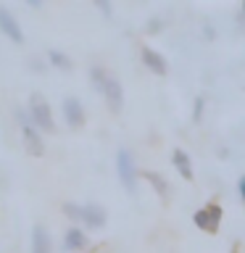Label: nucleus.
<instances>
[{
	"instance_id": "nucleus-1",
	"label": "nucleus",
	"mask_w": 245,
	"mask_h": 253,
	"mask_svg": "<svg viewBox=\"0 0 245 253\" xmlns=\"http://www.w3.org/2000/svg\"><path fill=\"white\" fill-rule=\"evenodd\" d=\"M90 79H92L95 90H98L103 98H106L108 108L114 111V114H119V111H122V106H124V90H122V84H119V79L111 77L103 66H92V69H90Z\"/></svg>"
},
{
	"instance_id": "nucleus-2",
	"label": "nucleus",
	"mask_w": 245,
	"mask_h": 253,
	"mask_svg": "<svg viewBox=\"0 0 245 253\" xmlns=\"http://www.w3.org/2000/svg\"><path fill=\"white\" fill-rule=\"evenodd\" d=\"M13 114H16V122H19V126H21V137H24V145H27L29 156H35V158L45 156V142H42V134H40V129L35 126V122H32L29 111L16 108Z\"/></svg>"
},
{
	"instance_id": "nucleus-3",
	"label": "nucleus",
	"mask_w": 245,
	"mask_h": 253,
	"mask_svg": "<svg viewBox=\"0 0 245 253\" xmlns=\"http://www.w3.org/2000/svg\"><path fill=\"white\" fill-rule=\"evenodd\" d=\"M116 174H119V182L122 187L126 190L129 195L137 193V179H140V171L134 166V158L126 148H119L116 150Z\"/></svg>"
},
{
	"instance_id": "nucleus-4",
	"label": "nucleus",
	"mask_w": 245,
	"mask_h": 253,
	"mask_svg": "<svg viewBox=\"0 0 245 253\" xmlns=\"http://www.w3.org/2000/svg\"><path fill=\"white\" fill-rule=\"evenodd\" d=\"M29 116H32V122H35V126L40 132H47V134H55V119H53V111L50 106H47V100L42 98L40 92H35L29 98Z\"/></svg>"
},
{
	"instance_id": "nucleus-5",
	"label": "nucleus",
	"mask_w": 245,
	"mask_h": 253,
	"mask_svg": "<svg viewBox=\"0 0 245 253\" xmlns=\"http://www.w3.org/2000/svg\"><path fill=\"white\" fill-rule=\"evenodd\" d=\"M221 216H224V211H221V206L219 203H205L203 209H198L193 213V224L201 229V232H219V227H221Z\"/></svg>"
},
{
	"instance_id": "nucleus-6",
	"label": "nucleus",
	"mask_w": 245,
	"mask_h": 253,
	"mask_svg": "<svg viewBox=\"0 0 245 253\" xmlns=\"http://www.w3.org/2000/svg\"><path fill=\"white\" fill-rule=\"evenodd\" d=\"M0 32L11 40L13 45H21L24 42V29H21V24L16 21V16L8 11L5 5H0Z\"/></svg>"
},
{
	"instance_id": "nucleus-7",
	"label": "nucleus",
	"mask_w": 245,
	"mask_h": 253,
	"mask_svg": "<svg viewBox=\"0 0 245 253\" xmlns=\"http://www.w3.org/2000/svg\"><path fill=\"white\" fill-rule=\"evenodd\" d=\"M61 111H63V122H66L71 129H79V126L84 124V106L79 98H63Z\"/></svg>"
},
{
	"instance_id": "nucleus-8",
	"label": "nucleus",
	"mask_w": 245,
	"mask_h": 253,
	"mask_svg": "<svg viewBox=\"0 0 245 253\" xmlns=\"http://www.w3.org/2000/svg\"><path fill=\"white\" fill-rule=\"evenodd\" d=\"M106 221H108V213L103 206L98 203H84L82 206V224L84 229H100V227H106Z\"/></svg>"
},
{
	"instance_id": "nucleus-9",
	"label": "nucleus",
	"mask_w": 245,
	"mask_h": 253,
	"mask_svg": "<svg viewBox=\"0 0 245 253\" xmlns=\"http://www.w3.org/2000/svg\"><path fill=\"white\" fill-rule=\"evenodd\" d=\"M140 58H142V63H145V69L153 71L156 77H166V74H169V63H166V58L158 50H153V47L145 45L140 50Z\"/></svg>"
},
{
	"instance_id": "nucleus-10",
	"label": "nucleus",
	"mask_w": 245,
	"mask_h": 253,
	"mask_svg": "<svg viewBox=\"0 0 245 253\" xmlns=\"http://www.w3.org/2000/svg\"><path fill=\"white\" fill-rule=\"evenodd\" d=\"M87 245H90V237H87V232L82 227H69L63 229V251L69 253H77V251H84Z\"/></svg>"
},
{
	"instance_id": "nucleus-11",
	"label": "nucleus",
	"mask_w": 245,
	"mask_h": 253,
	"mask_svg": "<svg viewBox=\"0 0 245 253\" xmlns=\"http://www.w3.org/2000/svg\"><path fill=\"white\" fill-rule=\"evenodd\" d=\"M29 248H32V253H53L50 235H47V229H45V227H40V224L32 227V235H29Z\"/></svg>"
},
{
	"instance_id": "nucleus-12",
	"label": "nucleus",
	"mask_w": 245,
	"mask_h": 253,
	"mask_svg": "<svg viewBox=\"0 0 245 253\" xmlns=\"http://www.w3.org/2000/svg\"><path fill=\"white\" fill-rule=\"evenodd\" d=\"M171 164H174V169L179 171L182 179H190V182H193V177H195L193 161H190V156H187L182 148H174V150H171Z\"/></svg>"
},
{
	"instance_id": "nucleus-13",
	"label": "nucleus",
	"mask_w": 245,
	"mask_h": 253,
	"mask_svg": "<svg viewBox=\"0 0 245 253\" xmlns=\"http://www.w3.org/2000/svg\"><path fill=\"white\" fill-rule=\"evenodd\" d=\"M142 177H145V179L150 182V185H153V190H156V193L161 195V198L169 195V190H171V187H169V182H166L158 171H142Z\"/></svg>"
},
{
	"instance_id": "nucleus-14",
	"label": "nucleus",
	"mask_w": 245,
	"mask_h": 253,
	"mask_svg": "<svg viewBox=\"0 0 245 253\" xmlns=\"http://www.w3.org/2000/svg\"><path fill=\"white\" fill-rule=\"evenodd\" d=\"M47 63H50V66H55V69H63V71H69L71 69V58L66 53H61V50H47Z\"/></svg>"
},
{
	"instance_id": "nucleus-15",
	"label": "nucleus",
	"mask_w": 245,
	"mask_h": 253,
	"mask_svg": "<svg viewBox=\"0 0 245 253\" xmlns=\"http://www.w3.org/2000/svg\"><path fill=\"white\" fill-rule=\"evenodd\" d=\"M61 211H63V216L71 219V221H82V206H79V203H71V201H66Z\"/></svg>"
},
{
	"instance_id": "nucleus-16",
	"label": "nucleus",
	"mask_w": 245,
	"mask_h": 253,
	"mask_svg": "<svg viewBox=\"0 0 245 253\" xmlns=\"http://www.w3.org/2000/svg\"><path fill=\"white\" fill-rule=\"evenodd\" d=\"M203 108H205V98H203V95H198V98H195V106H193V122H201Z\"/></svg>"
},
{
	"instance_id": "nucleus-17",
	"label": "nucleus",
	"mask_w": 245,
	"mask_h": 253,
	"mask_svg": "<svg viewBox=\"0 0 245 253\" xmlns=\"http://www.w3.org/2000/svg\"><path fill=\"white\" fill-rule=\"evenodd\" d=\"M163 29V21L161 19H150L148 24H145V32L148 35H156V32H161Z\"/></svg>"
},
{
	"instance_id": "nucleus-18",
	"label": "nucleus",
	"mask_w": 245,
	"mask_h": 253,
	"mask_svg": "<svg viewBox=\"0 0 245 253\" xmlns=\"http://www.w3.org/2000/svg\"><path fill=\"white\" fill-rule=\"evenodd\" d=\"M95 5H98V8H100V11L106 13V16H111V13H114V8H111V3H108V0H95Z\"/></svg>"
},
{
	"instance_id": "nucleus-19",
	"label": "nucleus",
	"mask_w": 245,
	"mask_h": 253,
	"mask_svg": "<svg viewBox=\"0 0 245 253\" xmlns=\"http://www.w3.org/2000/svg\"><path fill=\"white\" fill-rule=\"evenodd\" d=\"M237 193H240V201H243V206H245V177L237 179Z\"/></svg>"
},
{
	"instance_id": "nucleus-20",
	"label": "nucleus",
	"mask_w": 245,
	"mask_h": 253,
	"mask_svg": "<svg viewBox=\"0 0 245 253\" xmlns=\"http://www.w3.org/2000/svg\"><path fill=\"white\" fill-rule=\"evenodd\" d=\"M203 35H205V40H213V37H216V29L205 24V27H203Z\"/></svg>"
},
{
	"instance_id": "nucleus-21",
	"label": "nucleus",
	"mask_w": 245,
	"mask_h": 253,
	"mask_svg": "<svg viewBox=\"0 0 245 253\" xmlns=\"http://www.w3.org/2000/svg\"><path fill=\"white\" fill-rule=\"evenodd\" d=\"M243 16H245V3H243Z\"/></svg>"
}]
</instances>
